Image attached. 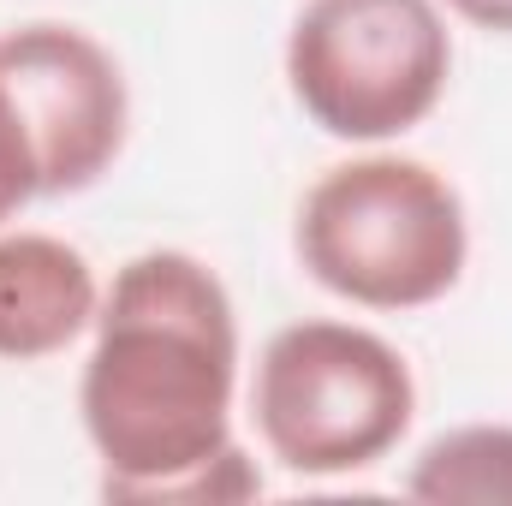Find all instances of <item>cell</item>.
I'll use <instances>...</instances> for the list:
<instances>
[{
  "label": "cell",
  "instance_id": "2",
  "mask_svg": "<svg viewBox=\"0 0 512 506\" xmlns=\"http://www.w3.org/2000/svg\"><path fill=\"white\" fill-rule=\"evenodd\" d=\"M304 274L358 310H423L465 274V203L429 161L364 155L328 167L292 227Z\"/></svg>",
  "mask_w": 512,
  "mask_h": 506
},
{
  "label": "cell",
  "instance_id": "8",
  "mask_svg": "<svg viewBox=\"0 0 512 506\" xmlns=\"http://www.w3.org/2000/svg\"><path fill=\"white\" fill-rule=\"evenodd\" d=\"M42 197V167H36V149H30V131L18 120L12 96L0 90V227Z\"/></svg>",
  "mask_w": 512,
  "mask_h": 506
},
{
  "label": "cell",
  "instance_id": "9",
  "mask_svg": "<svg viewBox=\"0 0 512 506\" xmlns=\"http://www.w3.org/2000/svg\"><path fill=\"white\" fill-rule=\"evenodd\" d=\"M465 24L477 30H495V36H512V0H447Z\"/></svg>",
  "mask_w": 512,
  "mask_h": 506
},
{
  "label": "cell",
  "instance_id": "5",
  "mask_svg": "<svg viewBox=\"0 0 512 506\" xmlns=\"http://www.w3.org/2000/svg\"><path fill=\"white\" fill-rule=\"evenodd\" d=\"M0 90L30 131L42 197H78L120 161L131 126L126 72L90 30L54 18L6 30Z\"/></svg>",
  "mask_w": 512,
  "mask_h": 506
},
{
  "label": "cell",
  "instance_id": "1",
  "mask_svg": "<svg viewBox=\"0 0 512 506\" xmlns=\"http://www.w3.org/2000/svg\"><path fill=\"white\" fill-rule=\"evenodd\" d=\"M239 316L221 274L191 251H143L96 310L78 381L84 435L114 501H251L262 489L233 447Z\"/></svg>",
  "mask_w": 512,
  "mask_h": 506
},
{
  "label": "cell",
  "instance_id": "4",
  "mask_svg": "<svg viewBox=\"0 0 512 506\" xmlns=\"http://www.w3.org/2000/svg\"><path fill=\"white\" fill-rule=\"evenodd\" d=\"M453 78V30L435 0H310L286 36L292 102L346 143L423 126Z\"/></svg>",
  "mask_w": 512,
  "mask_h": 506
},
{
  "label": "cell",
  "instance_id": "3",
  "mask_svg": "<svg viewBox=\"0 0 512 506\" xmlns=\"http://www.w3.org/2000/svg\"><path fill=\"white\" fill-rule=\"evenodd\" d=\"M251 417L292 477H352L405 441L417 381L382 334L358 322H292L256 358Z\"/></svg>",
  "mask_w": 512,
  "mask_h": 506
},
{
  "label": "cell",
  "instance_id": "7",
  "mask_svg": "<svg viewBox=\"0 0 512 506\" xmlns=\"http://www.w3.org/2000/svg\"><path fill=\"white\" fill-rule=\"evenodd\" d=\"M405 495L435 506H512V423H459L435 435L411 459Z\"/></svg>",
  "mask_w": 512,
  "mask_h": 506
},
{
  "label": "cell",
  "instance_id": "6",
  "mask_svg": "<svg viewBox=\"0 0 512 506\" xmlns=\"http://www.w3.org/2000/svg\"><path fill=\"white\" fill-rule=\"evenodd\" d=\"M102 286L90 256L54 233H0V358L36 364L96 328Z\"/></svg>",
  "mask_w": 512,
  "mask_h": 506
}]
</instances>
